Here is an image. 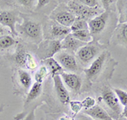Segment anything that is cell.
Listing matches in <instances>:
<instances>
[{"label": "cell", "mask_w": 127, "mask_h": 120, "mask_svg": "<svg viewBox=\"0 0 127 120\" xmlns=\"http://www.w3.org/2000/svg\"><path fill=\"white\" fill-rule=\"evenodd\" d=\"M54 58L59 62L64 70L69 73L76 72L78 70V63L75 55L68 51L62 50L58 52Z\"/></svg>", "instance_id": "cell-10"}, {"label": "cell", "mask_w": 127, "mask_h": 120, "mask_svg": "<svg viewBox=\"0 0 127 120\" xmlns=\"http://www.w3.org/2000/svg\"><path fill=\"white\" fill-rule=\"evenodd\" d=\"M9 30H8L4 26H3L2 25H0V37L6 35H9Z\"/></svg>", "instance_id": "cell-35"}, {"label": "cell", "mask_w": 127, "mask_h": 120, "mask_svg": "<svg viewBox=\"0 0 127 120\" xmlns=\"http://www.w3.org/2000/svg\"><path fill=\"white\" fill-rule=\"evenodd\" d=\"M21 16L22 21L16 25V31H19L29 42L35 44H40L42 41V25L30 18Z\"/></svg>", "instance_id": "cell-1"}, {"label": "cell", "mask_w": 127, "mask_h": 120, "mask_svg": "<svg viewBox=\"0 0 127 120\" xmlns=\"http://www.w3.org/2000/svg\"><path fill=\"white\" fill-rule=\"evenodd\" d=\"M26 53L27 52L25 49L24 46L21 43H18L15 52L13 54V59L15 61V64H17V66L26 67Z\"/></svg>", "instance_id": "cell-20"}, {"label": "cell", "mask_w": 127, "mask_h": 120, "mask_svg": "<svg viewBox=\"0 0 127 120\" xmlns=\"http://www.w3.org/2000/svg\"><path fill=\"white\" fill-rule=\"evenodd\" d=\"M101 99L104 101L105 105L109 108V110L114 113V120L117 119L119 117H120L122 113L121 106H120V103L116 95L114 94V91H112L109 87H103L102 89Z\"/></svg>", "instance_id": "cell-7"}, {"label": "cell", "mask_w": 127, "mask_h": 120, "mask_svg": "<svg viewBox=\"0 0 127 120\" xmlns=\"http://www.w3.org/2000/svg\"><path fill=\"white\" fill-rule=\"evenodd\" d=\"M88 30V22L84 20L75 17V21L72 24V25L70 26L71 33L72 32H76V31H80V30Z\"/></svg>", "instance_id": "cell-24"}, {"label": "cell", "mask_w": 127, "mask_h": 120, "mask_svg": "<svg viewBox=\"0 0 127 120\" xmlns=\"http://www.w3.org/2000/svg\"><path fill=\"white\" fill-rule=\"evenodd\" d=\"M116 1L114 0H103L100 1V3H102V6L103 8V10H108V7L111 6L113 3H115Z\"/></svg>", "instance_id": "cell-33"}, {"label": "cell", "mask_w": 127, "mask_h": 120, "mask_svg": "<svg viewBox=\"0 0 127 120\" xmlns=\"http://www.w3.org/2000/svg\"><path fill=\"white\" fill-rule=\"evenodd\" d=\"M75 119L76 120H94V119H92L91 117L86 115L85 113H78V114L76 115Z\"/></svg>", "instance_id": "cell-34"}, {"label": "cell", "mask_w": 127, "mask_h": 120, "mask_svg": "<svg viewBox=\"0 0 127 120\" xmlns=\"http://www.w3.org/2000/svg\"><path fill=\"white\" fill-rule=\"evenodd\" d=\"M21 16L16 10H2L0 11V25L9 29V32L14 37L18 36L16 25L20 23Z\"/></svg>", "instance_id": "cell-6"}, {"label": "cell", "mask_w": 127, "mask_h": 120, "mask_svg": "<svg viewBox=\"0 0 127 120\" xmlns=\"http://www.w3.org/2000/svg\"><path fill=\"white\" fill-rule=\"evenodd\" d=\"M42 92V84L40 83L35 82L34 84H32V87L27 92V96H26V98L24 102V107L26 108V107H28L29 104L32 102H33L35 100L38 98Z\"/></svg>", "instance_id": "cell-18"}, {"label": "cell", "mask_w": 127, "mask_h": 120, "mask_svg": "<svg viewBox=\"0 0 127 120\" xmlns=\"http://www.w3.org/2000/svg\"><path fill=\"white\" fill-rule=\"evenodd\" d=\"M67 7L76 18L84 20L87 22L104 11V10L102 11V8L100 7L89 8L87 6L80 3L76 0L67 2Z\"/></svg>", "instance_id": "cell-4"}, {"label": "cell", "mask_w": 127, "mask_h": 120, "mask_svg": "<svg viewBox=\"0 0 127 120\" xmlns=\"http://www.w3.org/2000/svg\"><path fill=\"white\" fill-rule=\"evenodd\" d=\"M115 120H127L126 119H125V118H123L121 115H120V117H119L117 119H115Z\"/></svg>", "instance_id": "cell-38"}, {"label": "cell", "mask_w": 127, "mask_h": 120, "mask_svg": "<svg viewBox=\"0 0 127 120\" xmlns=\"http://www.w3.org/2000/svg\"><path fill=\"white\" fill-rule=\"evenodd\" d=\"M38 65L37 63H36V59L33 57L32 53L30 52H27L26 53V68L29 70L34 71L37 69Z\"/></svg>", "instance_id": "cell-27"}, {"label": "cell", "mask_w": 127, "mask_h": 120, "mask_svg": "<svg viewBox=\"0 0 127 120\" xmlns=\"http://www.w3.org/2000/svg\"><path fill=\"white\" fill-rule=\"evenodd\" d=\"M74 37L75 39H77L80 42H83V43H90L93 41V36L91 35L89 30H80V31H76V32H72L71 33Z\"/></svg>", "instance_id": "cell-22"}, {"label": "cell", "mask_w": 127, "mask_h": 120, "mask_svg": "<svg viewBox=\"0 0 127 120\" xmlns=\"http://www.w3.org/2000/svg\"><path fill=\"white\" fill-rule=\"evenodd\" d=\"M0 58H1V57H0Z\"/></svg>", "instance_id": "cell-39"}, {"label": "cell", "mask_w": 127, "mask_h": 120, "mask_svg": "<svg viewBox=\"0 0 127 120\" xmlns=\"http://www.w3.org/2000/svg\"><path fill=\"white\" fill-rule=\"evenodd\" d=\"M53 80H54V90L56 92V95L58 96L59 101L62 104L67 105L70 101V96H69L68 89L63 83L61 80L60 75H55L53 77Z\"/></svg>", "instance_id": "cell-13"}, {"label": "cell", "mask_w": 127, "mask_h": 120, "mask_svg": "<svg viewBox=\"0 0 127 120\" xmlns=\"http://www.w3.org/2000/svg\"><path fill=\"white\" fill-rule=\"evenodd\" d=\"M71 33L70 28L59 25L58 23L52 24L50 27V40L62 41L67 36Z\"/></svg>", "instance_id": "cell-15"}, {"label": "cell", "mask_w": 127, "mask_h": 120, "mask_svg": "<svg viewBox=\"0 0 127 120\" xmlns=\"http://www.w3.org/2000/svg\"><path fill=\"white\" fill-rule=\"evenodd\" d=\"M48 74L49 73H48V69H47V67L45 66V65H42V66L36 71V73H35V74H34L35 82L42 84V82H43L45 79L47 78Z\"/></svg>", "instance_id": "cell-25"}, {"label": "cell", "mask_w": 127, "mask_h": 120, "mask_svg": "<svg viewBox=\"0 0 127 120\" xmlns=\"http://www.w3.org/2000/svg\"><path fill=\"white\" fill-rule=\"evenodd\" d=\"M109 10H104L103 13L88 21V30L93 37L100 35L105 30L109 20Z\"/></svg>", "instance_id": "cell-9"}, {"label": "cell", "mask_w": 127, "mask_h": 120, "mask_svg": "<svg viewBox=\"0 0 127 120\" xmlns=\"http://www.w3.org/2000/svg\"><path fill=\"white\" fill-rule=\"evenodd\" d=\"M114 92L117 96L120 105L123 106V107L127 106V91L120 88H115L114 90Z\"/></svg>", "instance_id": "cell-26"}, {"label": "cell", "mask_w": 127, "mask_h": 120, "mask_svg": "<svg viewBox=\"0 0 127 120\" xmlns=\"http://www.w3.org/2000/svg\"><path fill=\"white\" fill-rule=\"evenodd\" d=\"M81 105H82V108H84V110L90 109L96 105V100L92 96H87L81 101Z\"/></svg>", "instance_id": "cell-28"}, {"label": "cell", "mask_w": 127, "mask_h": 120, "mask_svg": "<svg viewBox=\"0 0 127 120\" xmlns=\"http://www.w3.org/2000/svg\"><path fill=\"white\" fill-rule=\"evenodd\" d=\"M61 45H62L63 50L68 51L69 52H76L81 47L86 45V43H83V42L75 39L70 33L61 41Z\"/></svg>", "instance_id": "cell-16"}, {"label": "cell", "mask_w": 127, "mask_h": 120, "mask_svg": "<svg viewBox=\"0 0 127 120\" xmlns=\"http://www.w3.org/2000/svg\"><path fill=\"white\" fill-rule=\"evenodd\" d=\"M83 113L91 117L94 120H114L111 115L108 114L105 109L97 104L92 108L83 110Z\"/></svg>", "instance_id": "cell-14"}, {"label": "cell", "mask_w": 127, "mask_h": 120, "mask_svg": "<svg viewBox=\"0 0 127 120\" xmlns=\"http://www.w3.org/2000/svg\"><path fill=\"white\" fill-rule=\"evenodd\" d=\"M69 108L75 114H78L81 113V109H82V105H81V101H70L69 102Z\"/></svg>", "instance_id": "cell-29"}, {"label": "cell", "mask_w": 127, "mask_h": 120, "mask_svg": "<svg viewBox=\"0 0 127 120\" xmlns=\"http://www.w3.org/2000/svg\"><path fill=\"white\" fill-rule=\"evenodd\" d=\"M51 19L54 20L59 25L70 28L75 20V16L69 9H54L50 15Z\"/></svg>", "instance_id": "cell-11"}, {"label": "cell", "mask_w": 127, "mask_h": 120, "mask_svg": "<svg viewBox=\"0 0 127 120\" xmlns=\"http://www.w3.org/2000/svg\"><path fill=\"white\" fill-rule=\"evenodd\" d=\"M42 63L43 64V65L47 67L49 74L52 76V78L55 76V75H61L64 72V70H63L61 65L59 64V62L54 58H48V59H45L42 61Z\"/></svg>", "instance_id": "cell-19"}, {"label": "cell", "mask_w": 127, "mask_h": 120, "mask_svg": "<svg viewBox=\"0 0 127 120\" xmlns=\"http://www.w3.org/2000/svg\"><path fill=\"white\" fill-rule=\"evenodd\" d=\"M17 3H20V5L24 6L26 8H32L36 3V1H33V0H20V1H17Z\"/></svg>", "instance_id": "cell-32"}, {"label": "cell", "mask_w": 127, "mask_h": 120, "mask_svg": "<svg viewBox=\"0 0 127 120\" xmlns=\"http://www.w3.org/2000/svg\"><path fill=\"white\" fill-rule=\"evenodd\" d=\"M110 61H112V58L108 51L105 50L102 53H100L99 56L89 65V67L85 70V74L87 80L91 81L97 80L98 77H100V75L106 70L107 69L106 64Z\"/></svg>", "instance_id": "cell-2"}, {"label": "cell", "mask_w": 127, "mask_h": 120, "mask_svg": "<svg viewBox=\"0 0 127 120\" xmlns=\"http://www.w3.org/2000/svg\"><path fill=\"white\" fill-rule=\"evenodd\" d=\"M4 107H5V105L4 104H1L0 105V114L4 111Z\"/></svg>", "instance_id": "cell-37"}, {"label": "cell", "mask_w": 127, "mask_h": 120, "mask_svg": "<svg viewBox=\"0 0 127 120\" xmlns=\"http://www.w3.org/2000/svg\"><path fill=\"white\" fill-rule=\"evenodd\" d=\"M13 83L15 85L14 91L15 92H28L33 84L32 74L27 70L20 69L13 76Z\"/></svg>", "instance_id": "cell-8"}, {"label": "cell", "mask_w": 127, "mask_h": 120, "mask_svg": "<svg viewBox=\"0 0 127 120\" xmlns=\"http://www.w3.org/2000/svg\"><path fill=\"white\" fill-rule=\"evenodd\" d=\"M103 52V47L101 44L92 42L81 47L76 52L75 58L84 66H87L91 64Z\"/></svg>", "instance_id": "cell-3"}, {"label": "cell", "mask_w": 127, "mask_h": 120, "mask_svg": "<svg viewBox=\"0 0 127 120\" xmlns=\"http://www.w3.org/2000/svg\"><path fill=\"white\" fill-rule=\"evenodd\" d=\"M36 10H41L43 8H46L48 6H50V5H53V4H50V3H53V1H49V0H38L36 2Z\"/></svg>", "instance_id": "cell-31"}, {"label": "cell", "mask_w": 127, "mask_h": 120, "mask_svg": "<svg viewBox=\"0 0 127 120\" xmlns=\"http://www.w3.org/2000/svg\"><path fill=\"white\" fill-rule=\"evenodd\" d=\"M60 77L67 89L69 88L70 91H72L75 93H78L81 91V86H82V80H81V77L77 74L64 72L60 75Z\"/></svg>", "instance_id": "cell-12"}, {"label": "cell", "mask_w": 127, "mask_h": 120, "mask_svg": "<svg viewBox=\"0 0 127 120\" xmlns=\"http://www.w3.org/2000/svg\"><path fill=\"white\" fill-rule=\"evenodd\" d=\"M115 3L120 14L119 24H127V1H116Z\"/></svg>", "instance_id": "cell-21"}, {"label": "cell", "mask_w": 127, "mask_h": 120, "mask_svg": "<svg viewBox=\"0 0 127 120\" xmlns=\"http://www.w3.org/2000/svg\"><path fill=\"white\" fill-rule=\"evenodd\" d=\"M17 43L15 37L10 35H6L0 37V50L9 49V48L13 47Z\"/></svg>", "instance_id": "cell-23"}, {"label": "cell", "mask_w": 127, "mask_h": 120, "mask_svg": "<svg viewBox=\"0 0 127 120\" xmlns=\"http://www.w3.org/2000/svg\"><path fill=\"white\" fill-rule=\"evenodd\" d=\"M114 44L127 48V24H119L112 37Z\"/></svg>", "instance_id": "cell-17"}, {"label": "cell", "mask_w": 127, "mask_h": 120, "mask_svg": "<svg viewBox=\"0 0 127 120\" xmlns=\"http://www.w3.org/2000/svg\"><path fill=\"white\" fill-rule=\"evenodd\" d=\"M80 3L86 5L89 8H97L100 7V1L97 0H78Z\"/></svg>", "instance_id": "cell-30"}, {"label": "cell", "mask_w": 127, "mask_h": 120, "mask_svg": "<svg viewBox=\"0 0 127 120\" xmlns=\"http://www.w3.org/2000/svg\"><path fill=\"white\" fill-rule=\"evenodd\" d=\"M62 50L61 41L48 39L42 42L39 44L36 56L41 61H43L48 58H54L58 52H61Z\"/></svg>", "instance_id": "cell-5"}, {"label": "cell", "mask_w": 127, "mask_h": 120, "mask_svg": "<svg viewBox=\"0 0 127 120\" xmlns=\"http://www.w3.org/2000/svg\"><path fill=\"white\" fill-rule=\"evenodd\" d=\"M121 116L123 118H125V119H127V106L124 107V108H123V111L121 113Z\"/></svg>", "instance_id": "cell-36"}]
</instances>
